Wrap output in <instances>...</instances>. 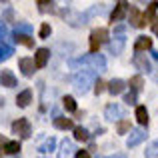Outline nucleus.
<instances>
[{
    "mask_svg": "<svg viewBox=\"0 0 158 158\" xmlns=\"http://www.w3.org/2000/svg\"><path fill=\"white\" fill-rule=\"evenodd\" d=\"M30 102H32V90H28V88L22 90V92L16 96V104H18L20 108H26Z\"/></svg>",
    "mask_w": 158,
    "mask_h": 158,
    "instance_id": "dca6fc26",
    "label": "nucleus"
},
{
    "mask_svg": "<svg viewBox=\"0 0 158 158\" xmlns=\"http://www.w3.org/2000/svg\"><path fill=\"white\" fill-rule=\"evenodd\" d=\"M124 44H126V40H124V36H114V40H110L108 42V52L110 54H120L124 50Z\"/></svg>",
    "mask_w": 158,
    "mask_h": 158,
    "instance_id": "0eeeda50",
    "label": "nucleus"
},
{
    "mask_svg": "<svg viewBox=\"0 0 158 158\" xmlns=\"http://www.w3.org/2000/svg\"><path fill=\"white\" fill-rule=\"evenodd\" d=\"M126 6H128L126 2H118V4H116V8L112 10V14H110L112 22H120V20L124 18V14H126Z\"/></svg>",
    "mask_w": 158,
    "mask_h": 158,
    "instance_id": "4468645a",
    "label": "nucleus"
},
{
    "mask_svg": "<svg viewBox=\"0 0 158 158\" xmlns=\"http://www.w3.org/2000/svg\"><path fill=\"white\" fill-rule=\"evenodd\" d=\"M14 42H18V44H24V46H32L34 44V40L30 38V36H26V34H20V32H14Z\"/></svg>",
    "mask_w": 158,
    "mask_h": 158,
    "instance_id": "4be33fe9",
    "label": "nucleus"
},
{
    "mask_svg": "<svg viewBox=\"0 0 158 158\" xmlns=\"http://www.w3.org/2000/svg\"><path fill=\"white\" fill-rule=\"evenodd\" d=\"M136 120L140 124H148V110L146 106H136Z\"/></svg>",
    "mask_w": 158,
    "mask_h": 158,
    "instance_id": "5701e85b",
    "label": "nucleus"
},
{
    "mask_svg": "<svg viewBox=\"0 0 158 158\" xmlns=\"http://www.w3.org/2000/svg\"><path fill=\"white\" fill-rule=\"evenodd\" d=\"M94 82H96V72L94 70H80V72H76V76H74V88H76L78 94H86L90 90V86H94Z\"/></svg>",
    "mask_w": 158,
    "mask_h": 158,
    "instance_id": "f257e3e1",
    "label": "nucleus"
},
{
    "mask_svg": "<svg viewBox=\"0 0 158 158\" xmlns=\"http://www.w3.org/2000/svg\"><path fill=\"white\" fill-rule=\"evenodd\" d=\"M14 54V48L6 42H0V60H8V58Z\"/></svg>",
    "mask_w": 158,
    "mask_h": 158,
    "instance_id": "aec40b11",
    "label": "nucleus"
},
{
    "mask_svg": "<svg viewBox=\"0 0 158 158\" xmlns=\"http://www.w3.org/2000/svg\"><path fill=\"white\" fill-rule=\"evenodd\" d=\"M106 158H126V154H124V152H116V154H110Z\"/></svg>",
    "mask_w": 158,
    "mask_h": 158,
    "instance_id": "c9c22d12",
    "label": "nucleus"
},
{
    "mask_svg": "<svg viewBox=\"0 0 158 158\" xmlns=\"http://www.w3.org/2000/svg\"><path fill=\"white\" fill-rule=\"evenodd\" d=\"M4 152H8V154H18L20 142L18 140H8V142H4Z\"/></svg>",
    "mask_w": 158,
    "mask_h": 158,
    "instance_id": "6ab92c4d",
    "label": "nucleus"
},
{
    "mask_svg": "<svg viewBox=\"0 0 158 158\" xmlns=\"http://www.w3.org/2000/svg\"><path fill=\"white\" fill-rule=\"evenodd\" d=\"M132 64H134L138 70H146V72H150V62H148V58L144 56V54H136V56L132 58Z\"/></svg>",
    "mask_w": 158,
    "mask_h": 158,
    "instance_id": "ddd939ff",
    "label": "nucleus"
},
{
    "mask_svg": "<svg viewBox=\"0 0 158 158\" xmlns=\"http://www.w3.org/2000/svg\"><path fill=\"white\" fill-rule=\"evenodd\" d=\"M124 86H126V82L124 80H120V78H114V80H110L108 82V92L110 94H122L124 92Z\"/></svg>",
    "mask_w": 158,
    "mask_h": 158,
    "instance_id": "f8f14e48",
    "label": "nucleus"
},
{
    "mask_svg": "<svg viewBox=\"0 0 158 158\" xmlns=\"http://www.w3.org/2000/svg\"><path fill=\"white\" fill-rule=\"evenodd\" d=\"M104 116L108 120H118V122H120V118L124 116V108L120 104H116V102H114V104H108L106 110H104Z\"/></svg>",
    "mask_w": 158,
    "mask_h": 158,
    "instance_id": "39448f33",
    "label": "nucleus"
},
{
    "mask_svg": "<svg viewBox=\"0 0 158 158\" xmlns=\"http://www.w3.org/2000/svg\"><path fill=\"white\" fill-rule=\"evenodd\" d=\"M156 156H158V140H154L144 152V158H156Z\"/></svg>",
    "mask_w": 158,
    "mask_h": 158,
    "instance_id": "bb28decb",
    "label": "nucleus"
},
{
    "mask_svg": "<svg viewBox=\"0 0 158 158\" xmlns=\"http://www.w3.org/2000/svg\"><path fill=\"white\" fill-rule=\"evenodd\" d=\"M80 64H88L90 70H94V72H104L106 70V58L102 54H88V56H82L78 60H70L72 68H76Z\"/></svg>",
    "mask_w": 158,
    "mask_h": 158,
    "instance_id": "f03ea898",
    "label": "nucleus"
},
{
    "mask_svg": "<svg viewBox=\"0 0 158 158\" xmlns=\"http://www.w3.org/2000/svg\"><path fill=\"white\" fill-rule=\"evenodd\" d=\"M48 58H50V50L48 48H38L34 54V64L36 68H44L48 64Z\"/></svg>",
    "mask_w": 158,
    "mask_h": 158,
    "instance_id": "423d86ee",
    "label": "nucleus"
},
{
    "mask_svg": "<svg viewBox=\"0 0 158 158\" xmlns=\"http://www.w3.org/2000/svg\"><path fill=\"white\" fill-rule=\"evenodd\" d=\"M54 126L60 128V130H72L74 128V122L70 118H64V116H58V118H54Z\"/></svg>",
    "mask_w": 158,
    "mask_h": 158,
    "instance_id": "f3484780",
    "label": "nucleus"
},
{
    "mask_svg": "<svg viewBox=\"0 0 158 158\" xmlns=\"http://www.w3.org/2000/svg\"><path fill=\"white\" fill-rule=\"evenodd\" d=\"M124 102H126V104H134V102H136V94L134 92L124 94Z\"/></svg>",
    "mask_w": 158,
    "mask_h": 158,
    "instance_id": "7c9ffc66",
    "label": "nucleus"
},
{
    "mask_svg": "<svg viewBox=\"0 0 158 158\" xmlns=\"http://www.w3.org/2000/svg\"><path fill=\"white\" fill-rule=\"evenodd\" d=\"M104 82H102V80H98L96 82V84H94V92H96V94H100V92H104Z\"/></svg>",
    "mask_w": 158,
    "mask_h": 158,
    "instance_id": "473e14b6",
    "label": "nucleus"
},
{
    "mask_svg": "<svg viewBox=\"0 0 158 158\" xmlns=\"http://www.w3.org/2000/svg\"><path fill=\"white\" fill-rule=\"evenodd\" d=\"M50 32H52L50 24H48V22H44L42 26H40V38H48V36H50Z\"/></svg>",
    "mask_w": 158,
    "mask_h": 158,
    "instance_id": "c756f323",
    "label": "nucleus"
},
{
    "mask_svg": "<svg viewBox=\"0 0 158 158\" xmlns=\"http://www.w3.org/2000/svg\"><path fill=\"white\" fill-rule=\"evenodd\" d=\"M74 138L80 140V142H86V140L90 138V136H88V130H86V128H82V126H74Z\"/></svg>",
    "mask_w": 158,
    "mask_h": 158,
    "instance_id": "b1692460",
    "label": "nucleus"
},
{
    "mask_svg": "<svg viewBox=\"0 0 158 158\" xmlns=\"http://www.w3.org/2000/svg\"><path fill=\"white\" fill-rule=\"evenodd\" d=\"M76 156H78V158H90L88 154H86V150H78V152H76Z\"/></svg>",
    "mask_w": 158,
    "mask_h": 158,
    "instance_id": "e433bc0d",
    "label": "nucleus"
},
{
    "mask_svg": "<svg viewBox=\"0 0 158 158\" xmlns=\"http://www.w3.org/2000/svg\"><path fill=\"white\" fill-rule=\"evenodd\" d=\"M2 142H4V140H2V136H0V144H2Z\"/></svg>",
    "mask_w": 158,
    "mask_h": 158,
    "instance_id": "ea45409f",
    "label": "nucleus"
},
{
    "mask_svg": "<svg viewBox=\"0 0 158 158\" xmlns=\"http://www.w3.org/2000/svg\"><path fill=\"white\" fill-rule=\"evenodd\" d=\"M74 142L72 140H62V144H60V150H58V158H70L74 154Z\"/></svg>",
    "mask_w": 158,
    "mask_h": 158,
    "instance_id": "1a4fd4ad",
    "label": "nucleus"
},
{
    "mask_svg": "<svg viewBox=\"0 0 158 158\" xmlns=\"http://www.w3.org/2000/svg\"><path fill=\"white\" fill-rule=\"evenodd\" d=\"M6 34H8L6 24H2V22H0V40H2V38H6Z\"/></svg>",
    "mask_w": 158,
    "mask_h": 158,
    "instance_id": "f704fd0d",
    "label": "nucleus"
},
{
    "mask_svg": "<svg viewBox=\"0 0 158 158\" xmlns=\"http://www.w3.org/2000/svg\"><path fill=\"white\" fill-rule=\"evenodd\" d=\"M16 32L30 36L32 34V26H30V24H26V22H16Z\"/></svg>",
    "mask_w": 158,
    "mask_h": 158,
    "instance_id": "cd10ccee",
    "label": "nucleus"
},
{
    "mask_svg": "<svg viewBox=\"0 0 158 158\" xmlns=\"http://www.w3.org/2000/svg\"><path fill=\"white\" fill-rule=\"evenodd\" d=\"M18 66H20V70H22L24 76H32V74H34V68H36L34 58H20Z\"/></svg>",
    "mask_w": 158,
    "mask_h": 158,
    "instance_id": "6e6552de",
    "label": "nucleus"
},
{
    "mask_svg": "<svg viewBox=\"0 0 158 158\" xmlns=\"http://www.w3.org/2000/svg\"><path fill=\"white\" fill-rule=\"evenodd\" d=\"M2 104H4V98H2V96H0V106H2Z\"/></svg>",
    "mask_w": 158,
    "mask_h": 158,
    "instance_id": "58836bf2",
    "label": "nucleus"
},
{
    "mask_svg": "<svg viewBox=\"0 0 158 158\" xmlns=\"http://www.w3.org/2000/svg\"><path fill=\"white\" fill-rule=\"evenodd\" d=\"M152 48V40L148 38V36H138V40H136L134 44V50L136 52H146Z\"/></svg>",
    "mask_w": 158,
    "mask_h": 158,
    "instance_id": "2eb2a0df",
    "label": "nucleus"
},
{
    "mask_svg": "<svg viewBox=\"0 0 158 158\" xmlns=\"http://www.w3.org/2000/svg\"><path fill=\"white\" fill-rule=\"evenodd\" d=\"M12 132L14 134H20L22 138H30V122L26 118H18L16 122H12Z\"/></svg>",
    "mask_w": 158,
    "mask_h": 158,
    "instance_id": "7ed1b4c3",
    "label": "nucleus"
},
{
    "mask_svg": "<svg viewBox=\"0 0 158 158\" xmlns=\"http://www.w3.org/2000/svg\"><path fill=\"white\" fill-rule=\"evenodd\" d=\"M116 130H118V134H126V132L132 130V126H130L128 120H120V122L116 124Z\"/></svg>",
    "mask_w": 158,
    "mask_h": 158,
    "instance_id": "c85d7f7f",
    "label": "nucleus"
},
{
    "mask_svg": "<svg viewBox=\"0 0 158 158\" xmlns=\"http://www.w3.org/2000/svg\"><path fill=\"white\" fill-rule=\"evenodd\" d=\"M36 4H38V6H40V10H42V12H44V10H48V6H50V8L54 6L52 2H46V0H38V2H36Z\"/></svg>",
    "mask_w": 158,
    "mask_h": 158,
    "instance_id": "2f4dec72",
    "label": "nucleus"
},
{
    "mask_svg": "<svg viewBox=\"0 0 158 158\" xmlns=\"http://www.w3.org/2000/svg\"><path fill=\"white\" fill-rule=\"evenodd\" d=\"M0 84L6 86V88H14L16 86V76L10 72V70H2V74H0Z\"/></svg>",
    "mask_w": 158,
    "mask_h": 158,
    "instance_id": "9b49d317",
    "label": "nucleus"
},
{
    "mask_svg": "<svg viewBox=\"0 0 158 158\" xmlns=\"http://www.w3.org/2000/svg\"><path fill=\"white\" fill-rule=\"evenodd\" d=\"M154 32H156V36H158V20H156V24H154Z\"/></svg>",
    "mask_w": 158,
    "mask_h": 158,
    "instance_id": "4c0bfd02",
    "label": "nucleus"
},
{
    "mask_svg": "<svg viewBox=\"0 0 158 158\" xmlns=\"http://www.w3.org/2000/svg\"><path fill=\"white\" fill-rule=\"evenodd\" d=\"M130 24H132L134 28H142V26H146V22H144V16L140 14L138 8H130Z\"/></svg>",
    "mask_w": 158,
    "mask_h": 158,
    "instance_id": "9d476101",
    "label": "nucleus"
},
{
    "mask_svg": "<svg viewBox=\"0 0 158 158\" xmlns=\"http://www.w3.org/2000/svg\"><path fill=\"white\" fill-rule=\"evenodd\" d=\"M14 158H20V156H14Z\"/></svg>",
    "mask_w": 158,
    "mask_h": 158,
    "instance_id": "a19ab883",
    "label": "nucleus"
},
{
    "mask_svg": "<svg viewBox=\"0 0 158 158\" xmlns=\"http://www.w3.org/2000/svg\"><path fill=\"white\" fill-rule=\"evenodd\" d=\"M54 148H56V140L50 136V138L44 140V144H40V146H38V150H40V152H52Z\"/></svg>",
    "mask_w": 158,
    "mask_h": 158,
    "instance_id": "393cba45",
    "label": "nucleus"
},
{
    "mask_svg": "<svg viewBox=\"0 0 158 158\" xmlns=\"http://www.w3.org/2000/svg\"><path fill=\"white\" fill-rule=\"evenodd\" d=\"M144 138H146V132H144L142 128H132L130 136H128V140H126V146L128 148H134V146H138Z\"/></svg>",
    "mask_w": 158,
    "mask_h": 158,
    "instance_id": "20e7f679",
    "label": "nucleus"
},
{
    "mask_svg": "<svg viewBox=\"0 0 158 158\" xmlns=\"http://www.w3.org/2000/svg\"><path fill=\"white\" fill-rule=\"evenodd\" d=\"M124 30H126V26H124V24H116V26H114V32H116L118 36H122Z\"/></svg>",
    "mask_w": 158,
    "mask_h": 158,
    "instance_id": "72a5a7b5",
    "label": "nucleus"
},
{
    "mask_svg": "<svg viewBox=\"0 0 158 158\" xmlns=\"http://www.w3.org/2000/svg\"><path fill=\"white\" fill-rule=\"evenodd\" d=\"M62 104H64V108L68 112H76V100L72 96H64L62 98Z\"/></svg>",
    "mask_w": 158,
    "mask_h": 158,
    "instance_id": "a878e982",
    "label": "nucleus"
},
{
    "mask_svg": "<svg viewBox=\"0 0 158 158\" xmlns=\"http://www.w3.org/2000/svg\"><path fill=\"white\" fill-rule=\"evenodd\" d=\"M90 38L96 40L98 44H100V42H106V40H108V28H96V30L90 34Z\"/></svg>",
    "mask_w": 158,
    "mask_h": 158,
    "instance_id": "a211bd4d",
    "label": "nucleus"
},
{
    "mask_svg": "<svg viewBox=\"0 0 158 158\" xmlns=\"http://www.w3.org/2000/svg\"><path fill=\"white\" fill-rule=\"evenodd\" d=\"M142 86H144V78L140 76V74L130 78V88H132V92H134V94L140 92V90H142Z\"/></svg>",
    "mask_w": 158,
    "mask_h": 158,
    "instance_id": "412c9836",
    "label": "nucleus"
}]
</instances>
